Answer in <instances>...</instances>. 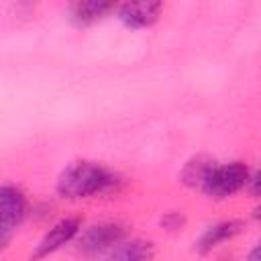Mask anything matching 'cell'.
<instances>
[{"label":"cell","instance_id":"13","mask_svg":"<svg viewBox=\"0 0 261 261\" xmlns=\"http://www.w3.org/2000/svg\"><path fill=\"white\" fill-rule=\"evenodd\" d=\"M6 243H8V237H6V234H0V249H2Z\"/></svg>","mask_w":261,"mask_h":261},{"label":"cell","instance_id":"12","mask_svg":"<svg viewBox=\"0 0 261 261\" xmlns=\"http://www.w3.org/2000/svg\"><path fill=\"white\" fill-rule=\"evenodd\" d=\"M257 257H259V247H255V249H253V253H251V257H249V259H251V261H259Z\"/></svg>","mask_w":261,"mask_h":261},{"label":"cell","instance_id":"5","mask_svg":"<svg viewBox=\"0 0 261 261\" xmlns=\"http://www.w3.org/2000/svg\"><path fill=\"white\" fill-rule=\"evenodd\" d=\"M80 226H82L80 218H63V220H59V222L53 224V226L45 232V237L39 241V245H37L33 257H35V259H43V257L55 253V251L61 249L65 243H69V241L75 239V234L80 232Z\"/></svg>","mask_w":261,"mask_h":261},{"label":"cell","instance_id":"9","mask_svg":"<svg viewBox=\"0 0 261 261\" xmlns=\"http://www.w3.org/2000/svg\"><path fill=\"white\" fill-rule=\"evenodd\" d=\"M110 10H114L112 2H98V0H88V2H75L69 8V14L73 22L77 24H92L106 16Z\"/></svg>","mask_w":261,"mask_h":261},{"label":"cell","instance_id":"6","mask_svg":"<svg viewBox=\"0 0 261 261\" xmlns=\"http://www.w3.org/2000/svg\"><path fill=\"white\" fill-rule=\"evenodd\" d=\"M161 10V2H128L118 8V18L130 29H143L153 24Z\"/></svg>","mask_w":261,"mask_h":261},{"label":"cell","instance_id":"10","mask_svg":"<svg viewBox=\"0 0 261 261\" xmlns=\"http://www.w3.org/2000/svg\"><path fill=\"white\" fill-rule=\"evenodd\" d=\"M212 165H214V161H212L210 157H202V155H200V157L192 159V161L186 165V169H184L181 177H184V181H186L188 186L202 188V184H204L206 175L210 173Z\"/></svg>","mask_w":261,"mask_h":261},{"label":"cell","instance_id":"8","mask_svg":"<svg viewBox=\"0 0 261 261\" xmlns=\"http://www.w3.org/2000/svg\"><path fill=\"white\" fill-rule=\"evenodd\" d=\"M153 259V245L149 241L133 239L128 243H120L112 249L106 261H151Z\"/></svg>","mask_w":261,"mask_h":261},{"label":"cell","instance_id":"11","mask_svg":"<svg viewBox=\"0 0 261 261\" xmlns=\"http://www.w3.org/2000/svg\"><path fill=\"white\" fill-rule=\"evenodd\" d=\"M163 224H165L167 228H179V226L184 224V218H181L177 212H171V214H167V216L163 218Z\"/></svg>","mask_w":261,"mask_h":261},{"label":"cell","instance_id":"7","mask_svg":"<svg viewBox=\"0 0 261 261\" xmlns=\"http://www.w3.org/2000/svg\"><path fill=\"white\" fill-rule=\"evenodd\" d=\"M241 230H243V222H241V220H222V222H216V224L208 226V228L202 232V237H200L196 249H198L202 255H206V253H210L212 249H216L220 243L230 241L232 237H237Z\"/></svg>","mask_w":261,"mask_h":261},{"label":"cell","instance_id":"4","mask_svg":"<svg viewBox=\"0 0 261 261\" xmlns=\"http://www.w3.org/2000/svg\"><path fill=\"white\" fill-rule=\"evenodd\" d=\"M27 214V198L14 186H0V234L10 237L12 228Z\"/></svg>","mask_w":261,"mask_h":261},{"label":"cell","instance_id":"3","mask_svg":"<svg viewBox=\"0 0 261 261\" xmlns=\"http://www.w3.org/2000/svg\"><path fill=\"white\" fill-rule=\"evenodd\" d=\"M124 241V228L116 222H102L90 226L80 239V251L88 257L112 251L116 245Z\"/></svg>","mask_w":261,"mask_h":261},{"label":"cell","instance_id":"2","mask_svg":"<svg viewBox=\"0 0 261 261\" xmlns=\"http://www.w3.org/2000/svg\"><path fill=\"white\" fill-rule=\"evenodd\" d=\"M251 171L243 161H230L224 165H212L202 190L212 198H228L247 186Z\"/></svg>","mask_w":261,"mask_h":261},{"label":"cell","instance_id":"1","mask_svg":"<svg viewBox=\"0 0 261 261\" xmlns=\"http://www.w3.org/2000/svg\"><path fill=\"white\" fill-rule=\"evenodd\" d=\"M116 181L118 177L104 165L92 161H77L63 169L57 179V192L69 200L90 198L112 190Z\"/></svg>","mask_w":261,"mask_h":261}]
</instances>
